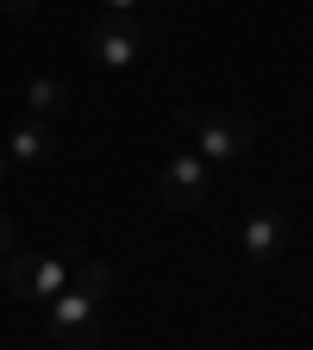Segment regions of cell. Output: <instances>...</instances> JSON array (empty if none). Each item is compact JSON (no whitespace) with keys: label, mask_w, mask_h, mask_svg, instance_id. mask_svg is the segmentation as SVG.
<instances>
[{"label":"cell","mask_w":313,"mask_h":350,"mask_svg":"<svg viewBox=\"0 0 313 350\" xmlns=\"http://www.w3.org/2000/svg\"><path fill=\"white\" fill-rule=\"evenodd\" d=\"M7 169H13V163H7V150H0V188H7Z\"/></svg>","instance_id":"4fadbf2b"},{"label":"cell","mask_w":313,"mask_h":350,"mask_svg":"<svg viewBox=\"0 0 313 350\" xmlns=\"http://www.w3.org/2000/svg\"><path fill=\"white\" fill-rule=\"evenodd\" d=\"M101 7H107V13H132V7H138V0H101Z\"/></svg>","instance_id":"7c38bea8"},{"label":"cell","mask_w":313,"mask_h":350,"mask_svg":"<svg viewBox=\"0 0 313 350\" xmlns=\"http://www.w3.org/2000/svg\"><path fill=\"white\" fill-rule=\"evenodd\" d=\"M69 288H82V294H101V300H107V288H113V262H101V256L75 250V269H69Z\"/></svg>","instance_id":"9c48e42d"},{"label":"cell","mask_w":313,"mask_h":350,"mask_svg":"<svg viewBox=\"0 0 313 350\" xmlns=\"http://www.w3.org/2000/svg\"><path fill=\"white\" fill-rule=\"evenodd\" d=\"M75 250H82V244H63V250H51V256H38V250H13L7 262H0V282H7L13 300H57V294L69 288Z\"/></svg>","instance_id":"7a4b0ae2"},{"label":"cell","mask_w":313,"mask_h":350,"mask_svg":"<svg viewBox=\"0 0 313 350\" xmlns=\"http://www.w3.org/2000/svg\"><path fill=\"white\" fill-rule=\"evenodd\" d=\"M25 107H32V119H63L75 107V88L57 81V75H32L25 81Z\"/></svg>","instance_id":"ba28073f"},{"label":"cell","mask_w":313,"mask_h":350,"mask_svg":"<svg viewBox=\"0 0 313 350\" xmlns=\"http://www.w3.org/2000/svg\"><path fill=\"white\" fill-rule=\"evenodd\" d=\"M7 256H13V219L0 213V262H7Z\"/></svg>","instance_id":"30bf717a"},{"label":"cell","mask_w":313,"mask_h":350,"mask_svg":"<svg viewBox=\"0 0 313 350\" xmlns=\"http://www.w3.org/2000/svg\"><path fill=\"white\" fill-rule=\"evenodd\" d=\"M38 0H0V13H32Z\"/></svg>","instance_id":"8fae6325"},{"label":"cell","mask_w":313,"mask_h":350,"mask_svg":"<svg viewBox=\"0 0 313 350\" xmlns=\"http://www.w3.org/2000/svg\"><path fill=\"white\" fill-rule=\"evenodd\" d=\"M0 150H7V163L38 169V163H51V157H57V138H51V125H44V119H25V125L7 131V144H0Z\"/></svg>","instance_id":"52a82bcc"},{"label":"cell","mask_w":313,"mask_h":350,"mask_svg":"<svg viewBox=\"0 0 313 350\" xmlns=\"http://www.w3.org/2000/svg\"><path fill=\"white\" fill-rule=\"evenodd\" d=\"M44 325L57 350H101V294L63 288L57 300H44Z\"/></svg>","instance_id":"3957f363"},{"label":"cell","mask_w":313,"mask_h":350,"mask_svg":"<svg viewBox=\"0 0 313 350\" xmlns=\"http://www.w3.org/2000/svg\"><path fill=\"white\" fill-rule=\"evenodd\" d=\"M213 188H219V175H213V163L195 157V150H182L175 163H163V175H157V200H163L169 213H195Z\"/></svg>","instance_id":"5b68a950"},{"label":"cell","mask_w":313,"mask_h":350,"mask_svg":"<svg viewBox=\"0 0 313 350\" xmlns=\"http://www.w3.org/2000/svg\"><path fill=\"white\" fill-rule=\"evenodd\" d=\"M238 250H245L251 262H276V256L288 250V213H276V206L251 213L245 226H238Z\"/></svg>","instance_id":"8992f818"},{"label":"cell","mask_w":313,"mask_h":350,"mask_svg":"<svg viewBox=\"0 0 313 350\" xmlns=\"http://www.w3.org/2000/svg\"><path fill=\"white\" fill-rule=\"evenodd\" d=\"M145 44H151V31L132 13H107V19L88 25V57H95L101 69H132L145 57Z\"/></svg>","instance_id":"277c9868"},{"label":"cell","mask_w":313,"mask_h":350,"mask_svg":"<svg viewBox=\"0 0 313 350\" xmlns=\"http://www.w3.org/2000/svg\"><path fill=\"white\" fill-rule=\"evenodd\" d=\"M175 125L188 131L195 157H207V163H232V157H245L257 144V119L251 113H201V107H182Z\"/></svg>","instance_id":"6da1fadb"}]
</instances>
